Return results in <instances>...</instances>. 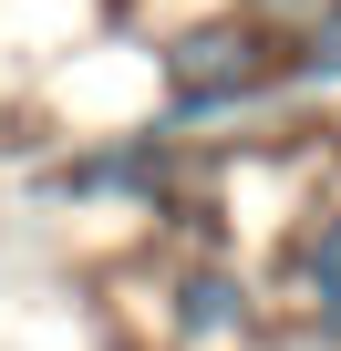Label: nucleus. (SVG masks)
<instances>
[{
    "mask_svg": "<svg viewBox=\"0 0 341 351\" xmlns=\"http://www.w3.org/2000/svg\"><path fill=\"white\" fill-rule=\"evenodd\" d=\"M279 83L300 93H341V0H310V11L279 32Z\"/></svg>",
    "mask_w": 341,
    "mask_h": 351,
    "instance_id": "nucleus-5",
    "label": "nucleus"
},
{
    "mask_svg": "<svg viewBox=\"0 0 341 351\" xmlns=\"http://www.w3.org/2000/svg\"><path fill=\"white\" fill-rule=\"evenodd\" d=\"M217 11H248V21H269V32H290V21L310 11V0H217Z\"/></svg>",
    "mask_w": 341,
    "mask_h": 351,
    "instance_id": "nucleus-6",
    "label": "nucleus"
},
{
    "mask_svg": "<svg viewBox=\"0 0 341 351\" xmlns=\"http://www.w3.org/2000/svg\"><path fill=\"white\" fill-rule=\"evenodd\" d=\"M165 330H176V351H248L269 330V300L238 258H176L165 269Z\"/></svg>",
    "mask_w": 341,
    "mask_h": 351,
    "instance_id": "nucleus-3",
    "label": "nucleus"
},
{
    "mask_svg": "<svg viewBox=\"0 0 341 351\" xmlns=\"http://www.w3.org/2000/svg\"><path fill=\"white\" fill-rule=\"evenodd\" d=\"M187 134H165V124H134V134H93L83 155H62L52 176H42V186L62 197V207H165V197H176V155Z\"/></svg>",
    "mask_w": 341,
    "mask_h": 351,
    "instance_id": "nucleus-2",
    "label": "nucleus"
},
{
    "mask_svg": "<svg viewBox=\"0 0 341 351\" xmlns=\"http://www.w3.org/2000/svg\"><path fill=\"white\" fill-rule=\"evenodd\" d=\"M279 310L310 351H341V197H310L279 238Z\"/></svg>",
    "mask_w": 341,
    "mask_h": 351,
    "instance_id": "nucleus-4",
    "label": "nucleus"
},
{
    "mask_svg": "<svg viewBox=\"0 0 341 351\" xmlns=\"http://www.w3.org/2000/svg\"><path fill=\"white\" fill-rule=\"evenodd\" d=\"M259 104H290V83H279V32H269V21L207 11V21H187V32H165V52H155V114H145V124L197 134V124H238V114H259Z\"/></svg>",
    "mask_w": 341,
    "mask_h": 351,
    "instance_id": "nucleus-1",
    "label": "nucleus"
}]
</instances>
